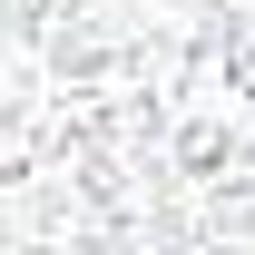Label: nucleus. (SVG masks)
Returning <instances> with one entry per match:
<instances>
[{
	"label": "nucleus",
	"instance_id": "nucleus-1",
	"mask_svg": "<svg viewBox=\"0 0 255 255\" xmlns=\"http://www.w3.org/2000/svg\"><path fill=\"white\" fill-rule=\"evenodd\" d=\"M0 246H255V0H0Z\"/></svg>",
	"mask_w": 255,
	"mask_h": 255
}]
</instances>
